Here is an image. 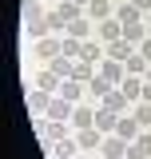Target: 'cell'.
<instances>
[{
    "instance_id": "7402d4cb",
    "label": "cell",
    "mask_w": 151,
    "mask_h": 159,
    "mask_svg": "<svg viewBox=\"0 0 151 159\" xmlns=\"http://www.w3.org/2000/svg\"><path fill=\"white\" fill-rule=\"evenodd\" d=\"M88 16H95V20H112V4H108V0H92V4H88Z\"/></svg>"
},
{
    "instance_id": "9a60e30c",
    "label": "cell",
    "mask_w": 151,
    "mask_h": 159,
    "mask_svg": "<svg viewBox=\"0 0 151 159\" xmlns=\"http://www.w3.org/2000/svg\"><path fill=\"white\" fill-rule=\"evenodd\" d=\"M143 155H151V135H139L127 143V159H143Z\"/></svg>"
},
{
    "instance_id": "277c9868",
    "label": "cell",
    "mask_w": 151,
    "mask_h": 159,
    "mask_svg": "<svg viewBox=\"0 0 151 159\" xmlns=\"http://www.w3.org/2000/svg\"><path fill=\"white\" fill-rule=\"evenodd\" d=\"M99 40L112 44V40H123V20L112 16V20H99Z\"/></svg>"
},
{
    "instance_id": "30bf717a",
    "label": "cell",
    "mask_w": 151,
    "mask_h": 159,
    "mask_svg": "<svg viewBox=\"0 0 151 159\" xmlns=\"http://www.w3.org/2000/svg\"><path fill=\"white\" fill-rule=\"evenodd\" d=\"M115 135L127 139V143H131V139H139V119H135V116H123V119H119V127H115Z\"/></svg>"
},
{
    "instance_id": "ffe728a7",
    "label": "cell",
    "mask_w": 151,
    "mask_h": 159,
    "mask_svg": "<svg viewBox=\"0 0 151 159\" xmlns=\"http://www.w3.org/2000/svg\"><path fill=\"white\" fill-rule=\"evenodd\" d=\"M48 68H52V72H56L60 80H72V68H76V60H68V56H56L52 64H48Z\"/></svg>"
},
{
    "instance_id": "7a4b0ae2",
    "label": "cell",
    "mask_w": 151,
    "mask_h": 159,
    "mask_svg": "<svg viewBox=\"0 0 151 159\" xmlns=\"http://www.w3.org/2000/svg\"><path fill=\"white\" fill-rule=\"evenodd\" d=\"M135 52H139V48H135L131 40H112V44H108V60H119V64H127Z\"/></svg>"
},
{
    "instance_id": "ac0fdd59",
    "label": "cell",
    "mask_w": 151,
    "mask_h": 159,
    "mask_svg": "<svg viewBox=\"0 0 151 159\" xmlns=\"http://www.w3.org/2000/svg\"><path fill=\"white\" fill-rule=\"evenodd\" d=\"M20 16H24V24H32V20L44 16V4H40V0H24V4H20Z\"/></svg>"
},
{
    "instance_id": "836d02e7",
    "label": "cell",
    "mask_w": 151,
    "mask_h": 159,
    "mask_svg": "<svg viewBox=\"0 0 151 159\" xmlns=\"http://www.w3.org/2000/svg\"><path fill=\"white\" fill-rule=\"evenodd\" d=\"M143 80H151V68H147V76H143Z\"/></svg>"
},
{
    "instance_id": "3957f363",
    "label": "cell",
    "mask_w": 151,
    "mask_h": 159,
    "mask_svg": "<svg viewBox=\"0 0 151 159\" xmlns=\"http://www.w3.org/2000/svg\"><path fill=\"white\" fill-rule=\"evenodd\" d=\"M103 159H127V139H119V135H103Z\"/></svg>"
},
{
    "instance_id": "44dd1931",
    "label": "cell",
    "mask_w": 151,
    "mask_h": 159,
    "mask_svg": "<svg viewBox=\"0 0 151 159\" xmlns=\"http://www.w3.org/2000/svg\"><path fill=\"white\" fill-rule=\"evenodd\" d=\"M76 147H80V143H76V135L60 139V143H56V159H76Z\"/></svg>"
},
{
    "instance_id": "ba28073f",
    "label": "cell",
    "mask_w": 151,
    "mask_h": 159,
    "mask_svg": "<svg viewBox=\"0 0 151 159\" xmlns=\"http://www.w3.org/2000/svg\"><path fill=\"white\" fill-rule=\"evenodd\" d=\"M127 103H131V99L123 96L119 88H112V92L103 96V103H99V107H108V111H115V116H119V111H127Z\"/></svg>"
},
{
    "instance_id": "d4e9b609",
    "label": "cell",
    "mask_w": 151,
    "mask_h": 159,
    "mask_svg": "<svg viewBox=\"0 0 151 159\" xmlns=\"http://www.w3.org/2000/svg\"><path fill=\"white\" fill-rule=\"evenodd\" d=\"M123 68H127V76H147V60L139 56V52H135V56L127 60V64H123Z\"/></svg>"
},
{
    "instance_id": "4dcf8cb0",
    "label": "cell",
    "mask_w": 151,
    "mask_h": 159,
    "mask_svg": "<svg viewBox=\"0 0 151 159\" xmlns=\"http://www.w3.org/2000/svg\"><path fill=\"white\" fill-rule=\"evenodd\" d=\"M139 56H143V60H151V40H143V44H139Z\"/></svg>"
},
{
    "instance_id": "603a6c76",
    "label": "cell",
    "mask_w": 151,
    "mask_h": 159,
    "mask_svg": "<svg viewBox=\"0 0 151 159\" xmlns=\"http://www.w3.org/2000/svg\"><path fill=\"white\" fill-rule=\"evenodd\" d=\"M40 88H44V92H60V84H64V80L56 76V72H52V68H48V72H40V80H36Z\"/></svg>"
},
{
    "instance_id": "484cf974",
    "label": "cell",
    "mask_w": 151,
    "mask_h": 159,
    "mask_svg": "<svg viewBox=\"0 0 151 159\" xmlns=\"http://www.w3.org/2000/svg\"><path fill=\"white\" fill-rule=\"evenodd\" d=\"M88 32H92V24H88V20L80 16V20H72V24H68V36H76V40H88Z\"/></svg>"
},
{
    "instance_id": "f1b7e54d",
    "label": "cell",
    "mask_w": 151,
    "mask_h": 159,
    "mask_svg": "<svg viewBox=\"0 0 151 159\" xmlns=\"http://www.w3.org/2000/svg\"><path fill=\"white\" fill-rule=\"evenodd\" d=\"M131 116L139 119V127H151V103H139V107H135Z\"/></svg>"
},
{
    "instance_id": "6da1fadb",
    "label": "cell",
    "mask_w": 151,
    "mask_h": 159,
    "mask_svg": "<svg viewBox=\"0 0 151 159\" xmlns=\"http://www.w3.org/2000/svg\"><path fill=\"white\" fill-rule=\"evenodd\" d=\"M76 107H80V103H72V99H64V96H52V103H48V111H44V116H48V119H60V123H68Z\"/></svg>"
},
{
    "instance_id": "cb8c5ba5",
    "label": "cell",
    "mask_w": 151,
    "mask_h": 159,
    "mask_svg": "<svg viewBox=\"0 0 151 159\" xmlns=\"http://www.w3.org/2000/svg\"><path fill=\"white\" fill-rule=\"evenodd\" d=\"M56 96H64V99H72V103H80V80H64Z\"/></svg>"
},
{
    "instance_id": "2e32d148",
    "label": "cell",
    "mask_w": 151,
    "mask_h": 159,
    "mask_svg": "<svg viewBox=\"0 0 151 159\" xmlns=\"http://www.w3.org/2000/svg\"><path fill=\"white\" fill-rule=\"evenodd\" d=\"M56 16L64 20V24H72V20L84 16V8H80V4H72V0H64V4H56Z\"/></svg>"
},
{
    "instance_id": "52a82bcc",
    "label": "cell",
    "mask_w": 151,
    "mask_h": 159,
    "mask_svg": "<svg viewBox=\"0 0 151 159\" xmlns=\"http://www.w3.org/2000/svg\"><path fill=\"white\" fill-rule=\"evenodd\" d=\"M95 127H99L103 135H112L115 127H119V116H115V111H108V107H95Z\"/></svg>"
},
{
    "instance_id": "4fadbf2b",
    "label": "cell",
    "mask_w": 151,
    "mask_h": 159,
    "mask_svg": "<svg viewBox=\"0 0 151 159\" xmlns=\"http://www.w3.org/2000/svg\"><path fill=\"white\" fill-rule=\"evenodd\" d=\"M76 143L80 147H99L103 143V131L99 127H84V131H76Z\"/></svg>"
},
{
    "instance_id": "d6a6232c",
    "label": "cell",
    "mask_w": 151,
    "mask_h": 159,
    "mask_svg": "<svg viewBox=\"0 0 151 159\" xmlns=\"http://www.w3.org/2000/svg\"><path fill=\"white\" fill-rule=\"evenodd\" d=\"M72 4H80V8H88V4H92V0H72Z\"/></svg>"
},
{
    "instance_id": "e0dca14e",
    "label": "cell",
    "mask_w": 151,
    "mask_h": 159,
    "mask_svg": "<svg viewBox=\"0 0 151 159\" xmlns=\"http://www.w3.org/2000/svg\"><path fill=\"white\" fill-rule=\"evenodd\" d=\"M72 123H76V131L95 127V111H92V107H76V111H72Z\"/></svg>"
},
{
    "instance_id": "8992f818",
    "label": "cell",
    "mask_w": 151,
    "mask_h": 159,
    "mask_svg": "<svg viewBox=\"0 0 151 159\" xmlns=\"http://www.w3.org/2000/svg\"><path fill=\"white\" fill-rule=\"evenodd\" d=\"M36 56H40V60H48V64H52V60H56V56H64V44H56V40H52V36H44V40H36Z\"/></svg>"
},
{
    "instance_id": "7c38bea8",
    "label": "cell",
    "mask_w": 151,
    "mask_h": 159,
    "mask_svg": "<svg viewBox=\"0 0 151 159\" xmlns=\"http://www.w3.org/2000/svg\"><path fill=\"white\" fill-rule=\"evenodd\" d=\"M48 103H52V92H44V88L28 92V111H48Z\"/></svg>"
},
{
    "instance_id": "d6986e66",
    "label": "cell",
    "mask_w": 151,
    "mask_h": 159,
    "mask_svg": "<svg viewBox=\"0 0 151 159\" xmlns=\"http://www.w3.org/2000/svg\"><path fill=\"white\" fill-rule=\"evenodd\" d=\"M72 80H80V84L88 80V84H92V80H95V64H88V60H76V68H72Z\"/></svg>"
},
{
    "instance_id": "83f0119b",
    "label": "cell",
    "mask_w": 151,
    "mask_h": 159,
    "mask_svg": "<svg viewBox=\"0 0 151 159\" xmlns=\"http://www.w3.org/2000/svg\"><path fill=\"white\" fill-rule=\"evenodd\" d=\"M112 88H115V84H112V80H103V76H95V80H92V92H95V96H99V99L108 96Z\"/></svg>"
},
{
    "instance_id": "e575fe53",
    "label": "cell",
    "mask_w": 151,
    "mask_h": 159,
    "mask_svg": "<svg viewBox=\"0 0 151 159\" xmlns=\"http://www.w3.org/2000/svg\"><path fill=\"white\" fill-rule=\"evenodd\" d=\"M143 159H151V155H143Z\"/></svg>"
},
{
    "instance_id": "4316f807",
    "label": "cell",
    "mask_w": 151,
    "mask_h": 159,
    "mask_svg": "<svg viewBox=\"0 0 151 159\" xmlns=\"http://www.w3.org/2000/svg\"><path fill=\"white\" fill-rule=\"evenodd\" d=\"M80 48H84V40H76V36L64 40V56H68V60H80Z\"/></svg>"
},
{
    "instance_id": "9c48e42d",
    "label": "cell",
    "mask_w": 151,
    "mask_h": 159,
    "mask_svg": "<svg viewBox=\"0 0 151 159\" xmlns=\"http://www.w3.org/2000/svg\"><path fill=\"white\" fill-rule=\"evenodd\" d=\"M60 139H68V123L48 119V123H44V147H48V143H60Z\"/></svg>"
},
{
    "instance_id": "5bb4252c",
    "label": "cell",
    "mask_w": 151,
    "mask_h": 159,
    "mask_svg": "<svg viewBox=\"0 0 151 159\" xmlns=\"http://www.w3.org/2000/svg\"><path fill=\"white\" fill-rule=\"evenodd\" d=\"M143 84H147L143 76H127L123 84H119V92H123L127 99H139V96H143Z\"/></svg>"
},
{
    "instance_id": "d590c367",
    "label": "cell",
    "mask_w": 151,
    "mask_h": 159,
    "mask_svg": "<svg viewBox=\"0 0 151 159\" xmlns=\"http://www.w3.org/2000/svg\"><path fill=\"white\" fill-rule=\"evenodd\" d=\"M76 159H80V155H76Z\"/></svg>"
},
{
    "instance_id": "5b68a950",
    "label": "cell",
    "mask_w": 151,
    "mask_h": 159,
    "mask_svg": "<svg viewBox=\"0 0 151 159\" xmlns=\"http://www.w3.org/2000/svg\"><path fill=\"white\" fill-rule=\"evenodd\" d=\"M99 76L112 80V84H123V80H127V68H123L119 60H103V64H99Z\"/></svg>"
},
{
    "instance_id": "1f68e13d",
    "label": "cell",
    "mask_w": 151,
    "mask_h": 159,
    "mask_svg": "<svg viewBox=\"0 0 151 159\" xmlns=\"http://www.w3.org/2000/svg\"><path fill=\"white\" fill-rule=\"evenodd\" d=\"M139 99H143V103H151V80L143 84V96H139Z\"/></svg>"
},
{
    "instance_id": "f546056e",
    "label": "cell",
    "mask_w": 151,
    "mask_h": 159,
    "mask_svg": "<svg viewBox=\"0 0 151 159\" xmlns=\"http://www.w3.org/2000/svg\"><path fill=\"white\" fill-rule=\"evenodd\" d=\"M115 16L123 20V24H127V20H139V16H143V12H139V8H135V4H123V8H119V12H115Z\"/></svg>"
},
{
    "instance_id": "8fae6325",
    "label": "cell",
    "mask_w": 151,
    "mask_h": 159,
    "mask_svg": "<svg viewBox=\"0 0 151 159\" xmlns=\"http://www.w3.org/2000/svg\"><path fill=\"white\" fill-rule=\"evenodd\" d=\"M123 40H131L135 48H139V44L147 40V32H143V20H127V24H123Z\"/></svg>"
}]
</instances>
